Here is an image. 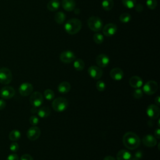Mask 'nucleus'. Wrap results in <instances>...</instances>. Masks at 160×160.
<instances>
[{"instance_id": "nucleus-30", "label": "nucleus", "mask_w": 160, "mask_h": 160, "mask_svg": "<svg viewBox=\"0 0 160 160\" xmlns=\"http://www.w3.org/2000/svg\"><path fill=\"white\" fill-rule=\"evenodd\" d=\"M122 2L124 6H125L126 8L132 9L134 7L136 0H122Z\"/></svg>"}, {"instance_id": "nucleus-9", "label": "nucleus", "mask_w": 160, "mask_h": 160, "mask_svg": "<svg viewBox=\"0 0 160 160\" xmlns=\"http://www.w3.org/2000/svg\"><path fill=\"white\" fill-rule=\"evenodd\" d=\"M33 91L32 85L28 82L22 83L19 87V92L22 96H27L30 95Z\"/></svg>"}, {"instance_id": "nucleus-6", "label": "nucleus", "mask_w": 160, "mask_h": 160, "mask_svg": "<svg viewBox=\"0 0 160 160\" xmlns=\"http://www.w3.org/2000/svg\"><path fill=\"white\" fill-rule=\"evenodd\" d=\"M31 94L29 101L33 108H37L41 106L43 102V96L41 93L38 91H36Z\"/></svg>"}, {"instance_id": "nucleus-40", "label": "nucleus", "mask_w": 160, "mask_h": 160, "mask_svg": "<svg viewBox=\"0 0 160 160\" xmlns=\"http://www.w3.org/2000/svg\"><path fill=\"white\" fill-rule=\"evenodd\" d=\"M6 103L3 99H0V110H2L5 108Z\"/></svg>"}, {"instance_id": "nucleus-38", "label": "nucleus", "mask_w": 160, "mask_h": 160, "mask_svg": "<svg viewBox=\"0 0 160 160\" xmlns=\"http://www.w3.org/2000/svg\"><path fill=\"white\" fill-rule=\"evenodd\" d=\"M20 160H34V159L31 155L28 154H24L21 156Z\"/></svg>"}, {"instance_id": "nucleus-34", "label": "nucleus", "mask_w": 160, "mask_h": 160, "mask_svg": "<svg viewBox=\"0 0 160 160\" xmlns=\"http://www.w3.org/2000/svg\"><path fill=\"white\" fill-rule=\"evenodd\" d=\"M96 88L99 91H103L106 89V84L102 81H98L96 82Z\"/></svg>"}, {"instance_id": "nucleus-14", "label": "nucleus", "mask_w": 160, "mask_h": 160, "mask_svg": "<svg viewBox=\"0 0 160 160\" xmlns=\"http://www.w3.org/2000/svg\"><path fill=\"white\" fill-rule=\"evenodd\" d=\"M41 135V130L39 128L34 126L31 127L27 131V137L31 141H35Z\"/></svg>"}, {"instance_id": "nucleus-28", "label": "nucleus", "mask_w": 160, "mask_h": 160, "mask_svg": "<svg viewBox=\"0 0 160 160\" xmlns=\"http://www.w3.org/2000/svg\"><path fill=\"white\" fill-rule=\"evenodd\" d=\"M119 19L121 22H122L123 23H127L131 21V16L130 14H129L128 12H124V13H122L119 16Z\"/></svg>"}, {"instance_id": "nucleus-16", "label": "nucleus", "mask_w": 160, "mask_h": 160, "mask_svg": "<svg viewBox=\"0 0 160 160\" xmlns=\"http://www.w3.org/2000/svg\"><path fill=\"white\" fill-rule=\"evenodd\" d=\"M109 75L112 79L115 81H120L123 78L124 72L121 69L119 68H115L111 70Z\"/></svg>"}, {"instance_id": "nucleus-17", "label": "nucleus", "mask_w": 160, "mask_h": 160, "mask_svg": "<svg viewBox=\"0 0 160 160\" xmlns=\"http://www.w3.org/2000/svg\"><path fill=\"white\" fill-rule=\"evenodd\" d=\"M129 85L133 88H139L142 86L143 84V81L142 79L137 76H132L129 81Z\"/></svg>"}, {"instance_id": "nucleus-11", "label": "nucleus", "mask_w": 160, "mask_h": 160, "mask_svg": "<svg viewBox=\"0 0 160 160\" xmlns=\"http://www.w3.org/2000/svg\"><path fill=\"white\" fill-rule=\"evenodd\" d=\"M118 30V28L115 24L108 23L102 28V33L105 36L109 37L114 36Z\"/></svg>"}, {"instance_id": "nucleus-20", "label": "nucleus", "mask_w": 160, "mask_h": 160, "mask_svg": "<svg viewBox=\"0 0 160 160\" xmlns=\"http://www.w3.org/2000/svg\"><path fill=\"white\" fill-rule=\"evenodd\" d=\"M132 154L127 150L121 149L120 150L116 156L117 160H132Z\"/></svg>"}, {"instance_id": "nucleus-32", "label": "nucleus", "mask_w": 160, "mask_h": 160, "mask_svg": "<svg viewBox=\"0 0 160 160\" xmlns=\"http://www.w3.org/2000/svg\"><path fill=\"white\" fill-rule=\"evenodd\" d=\"M146 4L149 9L152 10L156 8L158 5V2L156 0H147Z\"/></svg>"}, {"instance_id": "nucleus-18", "label": "nucleus", "mask_w": 160, "mask_h": 160, "mask_svg": "<svg viewBox=\"0 0 160 160\" xmlns=\"http://www.w3.org/2000/svg\"><path fill=\"white\" fill-rule=\"evenodd\" d=\"M142 142H143L144 145H145L146 146L152 148V147H154L156 146V144L157 143V141L153 136H152L151 134H148V135L145 136L143 138Z\"/></svg>"}, {"instance_id": "nucleus-10", "label": "nucleus", "mask_w": 160, "mask_h": 160, "mask_svg": "<svg viewBox=\"0 0 160 160\" xmlns=\"http://www.w3.org/2000/svg\"><path fill=\"white\" fill-rule=\"evenodd\" d=\"M15 94L14 89L9 86H6L1 89L0 95L2 99H9L12 98Z\"/></svg>"}, {"instance_id": "nucleus-39", "label": "nucleus", "mask_w": 160, "mask_h": 160, "mask_svg": "<svg viewBox=\"0 0 160 160\" xmlns=\"http://www.w3.org/2000/svg\"><path fill=\"white\" fill-rule=\"evenodd\" d=\"M135 8V10L137 11V12H142V10H143V6L141 4H135L134 7Z\"/></svg>"}, {"instance_id": "nucleus-27", "label": "nucleus", "mask_w": 160, "mask_h": 160, "mask_svg": "<svg viewBox=\"0 0 160 160\" xmlns=\"http://www.w3.org/2000/svg\"><path fill=\"white\" fill-rule=\"evenodd\" d=\"M102 7L105 11H110L114 6L113 0H102Z\"/></svg>"}, {"instance_id": "nucleus-37", "label": "nucleus", "mask_w": 160, "mask_h": 160, "mask_svg": "<svg viewBox=\"0 0 160 160\" xmlns=\"http://www.w3.org/2000/svg\"><path fill=\"white\" fill-rule=\"evenodd\" d=\"M6 160H19V156L16 153H11L8 155Z\"/></svg>"}, {"instance_id": "nucleus-35", "label": "nucleus", "mask_w": 160, "mask_h": 160, "mask_svg": "<svg viewBox=\"0 0 160 160\" xmlns=\"http://www.w3.org/2000/svg\"><path fill=\"white\" fill-rule=\"evenodd\" d=\"M29 122L32 126H36L39 121V118L36 116H32L29 118Z\"/></svg>"}, {"instance_id": "nucleus-26", "label": "nucleus", "mask_w": 160, "mask_h": 160, "mask_svg": "<svg viewBox=\"0 0 160 160\" xmlns=\"http://www.w3.org/2000/svg\"><path fill=\"white\" fill-rule=\"evenodd\" d=\"M21 136V132L19 130L14 129L11 131L9 134V139L12 141H16L20 139Z\"/></svg>"}, {"instance_id": "nucleus-12", "label": "nucleus", "mask_w": 160, "mask_h": 160, "mask_svg": "<svg viewBox=\"0 0 160 160\" xmlns=\"http://www.w3.org/2000/svg\"><path fill=\"white\" fill-rule=\"evenodd\" d=\"M89 75L94 79H99L102 76V69L98 66H91L88 68V70Z\"/></svg>"}, {"instance_id": "nucleus-41", "label": "nucleus", "mask_w": 160, "mask_h": 160, "mask_svg": "<svg viewBox=\"0 0 160 160\" xmlns=\"http://www.w3.org/2000/svg\"><path fill=\"white\" fill-rule=\"evenodd\" d=\"M154 135H155V137L157 138L158 139L160 138V129L159 128L155 130Z\"/></svg>"}, {"instance_id": "nucleus-1", "label": "nucleus", "mask_w": 160, "mask_h": 160, "mask_svg": "<svg viewBox=\"0 0 160 160\" xmlns=\"http://www.w3.org/2000/svg\"><path fill=\"white\" fill-rule=\"evenodd\" d=\"M124 145L129 149L134 150L140 144V139L139 136L133 132H128L124 134L122 138Z\"/></svg>"}, {"instance_id": "nucleus-45", "label": "nucleus", "mask_w": 160, "mask_h": 160, "mask_svg": "<svg viewBox=\"0 0 160 160\" xmlns=\"http://www.w3.org/2000/svg\"><path fill=\"white\" fill-rule=\"evenodd\" d=\"M132 160H139V159L136 158H132Z\"/></svg>"}, {"instance_id": "nucleus-43", "label": "nucleus", "mask_w": 160, "mask_h": 160, "mask_svg": "<svg viewBox=\"0 0 160 160\" xmlns=\"http://www.w3.org/2000/svg\"><path fill=\"white\" fill-rule=\"evenodd\" d=\"M103 160H116V159L111 156H107L104 158Z\"/></svg>"}, {"instance_id": "nucleus-36", "label": "nucleus", "mask_w": 160, "mask_h": 160, "mask_svg": "<svg viewBox=\"0 0 160 160\" xmlns=\"http://www.w3.org/2000/svg\"><path fill=\"white\" fill-rule=\"evenodd\" d=\"M9 149L11 152H16L18 149H19V144L14 141L12 142L11 144H10V146H9Z\"/></svg>"}, {"instance_id": "nucleus-25", "label": "nucleus", "mask_w": 160, "mask_h": 160, "mask_svg": "<svg viewBox=\"0 0 160 160\" xmlns=\"http://www.w3.org/2000/svg\"><path fill=\"white\" fill-rule=\"evenodd\" d=\"M73 62V66L76 71H81L84 69L85 64L81 59H76Z\"/></svg>"}, {"instance_id": "nucleus-42", "label": "nucleus", "mask_w": 160, "mask_h": 160, "mask_svg": "<svg viewBox=\"0 0 160 160\" xmlns=\"http://www.w3.org/2000/svg\"><path fill=\"white\" fill-rule=\"evenodd\" d=\"M134 158H137V159H140V158H141V157H142V152H141V151H138L136 154H135V155H134Z\"/></svg>"}, {"instance_id": "nucleus-2", "label": "nucleus", "mask_w": 160, "mask_h": 160, "mask_svg": "<svg viewBox=\"0 0 160 160\" xmlns=\"http://www.w3.org/2000/svg\"><path fill=\"white\" fill-rule=\"evenodd\" d=\"M82 28L81 21L77 18L69 19L64 24V28L67 33L71 35L77 34Z\"/></svg>"}, {"instance_id": "nucleus-4", "label": "nucleus", "mask_w": 160, "mask_h": 160, "mask_svg": "<svg viewBox=\"0 0 160 160\" xmlns=\"http://www.w3.org/2000/svg\"><path fill=\"white\" fill-rule=\"evenodd\" d=\"M68 106V101L66 98H58L54 99L52 102V107L53 109L58 112L64 111Z\"/></svg>"}, {"instance_id": "nucleus-33", "label": "nucleus", "mask_w": 160, "mask_h": 160, "mask_svg": "<svg viewBox=\"0 0 160 160\" xmlns=\"http://www.w3.org/2000/svg\"><path fill=\"white\" fill-rule=\"evenodd\" d=\"M143 96V91L139 88H136L133 92V96L136 99H140Z\"/></svg>"}, {"instance_id": "nucleus-22", "label": "nucleus", "mask_w": 160, "mask_h": 160, "mask_svg": "<svg viewBox=\"0 0 160 160\" xmlns=\"http://www.w3.org/2000/svg\"><path fill=\"white\" fill-rule=\"evenodd\" d=\"M37 113H38V115L39 117L41 118H46L50 115L51 110L49 108L44 106V107L40 108L38 110Z\"/></svg>"}, {"instance_id": "nucleus-8", "label": "nucleus", "mask_w": 160, "mask_h": 160, "mask_svg": "<svg viewBox=\"0 0 160 160\" xmlns=\"http://www.w3.org/2000/svg\"><path fill=\"white\" fill-rule=\"evenodd\" d=\"M59 59L64 63H70L76 59V56L72 51L67 50L60 54Z\"/></svg>"}, {"instance_id": "nucleus-7", "label": "nucleus", "mask_w": 160, "mask_h": 160, "mask_svg": "<svg viewBox=\"0 0 160 160\" xmlns=\"http://www.w3.org/2000/svg\"><path fill=\"white\" fill-rule=\"evenodd\" d=\"M158 89V83L154 81H149L145 83L142 88V91L148 95L154 94Z\"/></svg>"}, {"instance_id": "nucleus-44", "label": "nucleus", "mask_w": 160, "mask_h": 160, "mask_svg": "<svg viewBox=\"0 0 160 160\" xmlns=\"http://www.w3.org/2000/svg\"><path fill=\"white\" fill-rule=\"evenodd\" d=\"M155 102L157 104V106H159L160 104V101H159V96H158L155 98Z\"/></svg>"}, {"instance_id": "nucleus-31", "label": "nucleus", "mask_w": 160, "mask_h": 160, "mask_svg": "<svg viewBox=\"0 0 160 160\" xmlns=\"http://www.w3.org/2000/svg\"><path fill=\"white\" fill-rule=\"evenodd\" d=\"M93 40L98 44H101L104 41V36L101 33L97 32L94 34Z\"/></svg>"}, {"instance_id": "nucleus-29", "label": "nucleus", "mask_w": 160, "mask_h": 160, "mask_svg": "<svg viewBox=\"0 0 160 160\" xmlns=\"http://www.w3.org/2000/svg\"><path fill=\"white\" fill-rule=\"evenodd\" d=\"M44 96L48 101L52 100L54 98V92L51 89H46L44 92Z\"/></svg>"}, {"instance_id": "nucleus-23", "label": "nucleus", "mask_w": 160, "mask_h": 160, "mask_svg": "<svg viewBox=\"0 0 160 160\" xmlns=\"http://www.w3.org/2000/svg\"><path fill=\"white\" fill-rule=\"evenodd\" d=\"M59 7L60 2L58 0H50L47 4V8L50 11H57Z\"/></svg>"}, {"instance_id": "nucleus-19", "label": "nucleus", "mask_w": 160, "mask_h": 160, "mask_svg": "<svg viewBox=\"0 0 160 160\" xmlns=\"http://www.w3.org/2000/svg\"><path fill=\"white\" fill-rule=\"evenodd\" d=\"M62 8L66 11H72L75 9V0H62L61 2Z\"/></svg>"}, {"instance_id": "nucleus-24", "label": "nucleus", "mask_w": 160, "mask_h": 160, "mask_svg": "<svg viewBox=\"0 0 160 160\" xmlns=\"http://www.w3.org/2000/svg\"><path fill=\"white\" fill-rule=\"evenodd\" d=\"M66 20V14L61 11L57 12L54 15V21L58 24H62Z\"/></svg>"}, {"instance_id": "nucleus-3", "label": "nucleus", "mask_w": 160, "mask_h": 160, "mask_svg": "<svg viewBox=\"0 0 160 160\" xmlns=\"http://www.w3.org/2000/svg\"><path fill=\"white\" fill-rule=\"evenodd\" d=\"M89 28L94 32L100 31L103 26V22L101 18L97 16L90 17L87 21Z\"/></svg>"}, {"instance_id": "nucleus-21", "label": "nucleus", "mask_w": 160, "mask_h": 160, "mask_svg": "<svg viewBox=\"0 0 160 160\" xmlns=\"http://www.w3.org/2000/svg\"><path fill=\"white\" fill-rule=\"evenodd\" d=\"M71 89V84L67 81L61 82L58 87V90L60 93L66 94Z\"/></svg>"}, {"instance_id": "nucleus-15", "label": "nucleus", "mask_w": 160, "mask_h": 160, "mask_svg": "<svg viewBox=\"0 0 160 160\" xmlns=\"http://www.w3.org/2000/svg\"><path fill=\"white\" fill-rule=\"evenodd\" d=\"M96 62L99 67L105 68L109 64L110 62V59H109V58L106 54H100L96 57Z\"/></svg>"}, {"instance_id": "nucleus-5", "label": "nucleus", "mask_w": 160, "mask_h": 160, "mask_svg": "<svg viewBox=\"0 0 160 160\" xmlns=\"http://www.w3.org/2000/svg\"><path fill=\"white\" fill-rule=\"evenodd\" d=\"M12 79V74L11 70L7 68H0V83L7 85Z\"/></svg>"}, {"instance_id": "nucleus-13", "label": "nucleus", "mask_w": 160, "mask_h": 160, "mask_svg": "<svg viewBox=\"0 0 160 160\" xmlns=\"http://www.w3.org/2000/svg\"><path fill=\"white\" fill-rule=\"evenodd\" d=\"M146 113L151 119H156L159 117L160 114V109L157 105L151 104L148 106L146 109Z\"/></svg>"}]
</instances>
